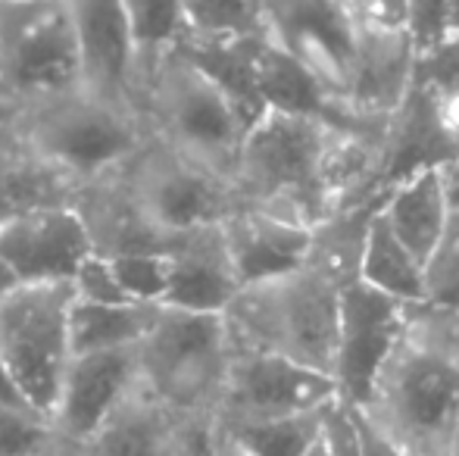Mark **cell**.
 <instances>
[{
    "instance_id": "4316f807",
    "label": "cell",
    "mask_w": 459,
    "mask_h": 456,
    "mask_svg": "<svg viewBox=\"0 0 459 456\" xmlns=\"http://www.w3.org/2000/svg\"><path fill=\"white\" fill-rule=\"evenodd\" d=\"M416 88L459 141V35H444L431 47L419 50Z\"/></svg>"
},
{
    "instance_id": "9a60e30c",
    "label": "cell",
    "mask_w": 459,
    "mask_h": 456,
    "mask_svg": "<svg viewBox=\"0 0 459 456\" xmlns=\"http://www.w3.org/2000/svg\"><path fill=\"white\" fill-rule=\"evenodd\" d=\"M91 254V235L75 207L35 210L0 222V260L22 285L73 281Z\"/></svg>"
},
{
    "instance_id": "277c9868",
    "label": "cell",
    "mask_w": 459,
    "mask_h": 456,
    "mask_svg": "<svg viewBox=\"0 0 459 456\" xmlns=\"http://www.w3.org/2000/svg\"><path fill=\"white\" fill-rule=\"evenodd\" d=\"M341 291L338 281L307 262L288 275L241 288L225 310V325L238 350L273 353L332 375Z\"/></svg>"
},
{
    "instance_id": "3957f363",
    "label": "cell",
    "mask_w": 459,
    "mask_h": 456,
    "mask_svg": "<svg viewBox=\"0 0 459 456\" xmlns=\"http://www.w3.org/2000/svg\"><path fill=\"white\" fill-rule=\"evenodd\" d=\"M0 128L73 176L82 188L132 163L153 138L141 113L107 104L85 88L0 110Z\"/></svg>"
},
{
    "instance_id": "7bdbcfd3",
    "label": "cell",
    "mask_w": 459,
    "mask_h": 456,
    "mask_svg": "<svg viewBox=\"0 0 459 456\" xmlns=\"http://www.w3.org/2000/svg\"><path fill=\"white\" fill-rule=\"evenodd\" d=\"M307 456H328V453H325V447H322V444H316Z\"/></svg>"
},
{
    "instance_id": "4dcf8cb0",
    "label": "cell",
    "mask_w": 459,
    "mask_h": 456,
    "mask_svg": "<svg viewBox=\"0 0 459 456\" xmlns=\"http://www.w3.org/2000/svg\"><path fill=\"white\" fill-rule=\"evenodd\" d=\"M429 300L431 306H444V310H459V182L454 178V210H450V222L441 235V244L431 254L429 266Z\"/></svg>"
},
{
    "instance_id": "836d02e7",
    "label": "cell",
    "mask_w": 459,
    "mask_h": 456,
    "mask_svg": "<svg viewBox=\"0 0 459 456\" xmlns=\"http://www.w3.org/2000/svg\"><path fill=\"white\" fill-rule=\"evenodd\" d=\"M319 444L328 456H359V428H357V403L332 400L322 409V432Z\"/></svg>"
},
{
    "instance_id": "d4e9b609",
    "label": "cell",
    "mask_w": 459,
    "mask_h": 456,
    "mask_svg": "<svg viewBox=\"0 0 459 456\" xmlns=\"http://www.w3.org/2000/svg\"><path fill=\"white\" fill-rule=\"evenodd\" d=\"M160 306L153 304H91L79 300L73 304V350L75 353H100L138 347L147 329L153 325Z\"/></svg>"
},
{
    "instance_id": "8fae6325",
    "label": "cell",
    "mask_w": 459,
    "mask_h": 456,
    "mask_svg": "<svg viewBox=\"0 0 459 456\" xmlns=\"http://www.w3.org/2000/svg\"><path fill=\"white\" fill-rule=\"evenodd\" d=\"M338 397V384L325 372H316L294 359L273 357V353L235 347L229 384H225L216 419L222 426H250V422L316 413Z\"/></svg>"
},
{
    "instance_id": "f35d334b",
    "label": "cell",
    "mask_w": 459,
    "mask_h": 456,
    "mask_svg": "<svg viewBox=\"0 0 459 456\" xmlns=\"http://www.w3.org/2000/svg\"><path fill=\"white\" fill-rule=\"evenodd\" d=\"M29 456H88V451H85V444H73V441H66V438L56 434L50 444H44L41 451H35Z\"/></svg>"
},
{
    "instance_id": "f546056e",
    "label": "cell",
    "mask_w": 459,
    "mask_h": 456,
    "mask_svg": "<svg viewBox=\"0 0 459 456\" xmlns=\"http://www.w3.org/2000/svg\"><path fill=\"white\" fill-rule=\"evenodd\" d=\"M119 285L134 304L160 306L169 288V250H141V254L107 256Z\"/></svg>"
},
{
    "instance_id": "9c48e42d",
    "label": "cell",
    "mask_w": 459,
    "mask_h": 456,
    "mask_svg": "<svg viewBox=\"0 0 459 456\" xmlns=\"http://www.w3.org/2000/svg\"><path fill=\"white\" fill-rule=\"evenodd\" d=\"M122 176L151 226L169 241L222 226L241 207L231 178L206 169L160 138L147 141L138 157L122 166Z\"/></svg>"
},
{
    "instance_id": "ee69618b",
    "label": "cell",
    "mask_w": 459,
    "mask_h": 456,
    "mask_svg": "<svg viewBox=\"0 0 459 456\" xmlns=\"http://www.w3.org/2000/svg\"><path fill=\"white\" fill-rule=\"evenodd\" d=\"M450 456H459V428H456V438H454V447H450Z\"/></svg>"
},
{
    "instance_id": "ffe728a7",
    "label": "cell",
    "mask_w": 459,
    "mask_h": 456,
    "mask_svg": "<svg viewBox=\"0 0 459 456\" xmlns=\"http://www.w3.org/2000/svg\"><path fill=\"white\" fill-rule=\"evenodd\" d=\"M454 210V172L425 169L385 191L381 219L429 266Z\"/></svg>"
},
{
    "instance_id": "44dd1931",
    "label": "cell",
    "mask_w": 459,
    "mask_h": 456,
    "mask_svg": "<svg viewBox=\"0 0 459 456\" xmlns=\"http://www.w3.org/2000/svg\"><path fill=\"white\" fill-rule=\"evenodd\" d=\"M82 185L0 128V222L50 207H75Z\"/></svg>"
},
{
    "instance_id": "d6986e66",
    "label": "cell",
    "mask_w": 459,
    "mask_h": 456,
    "mask_svg": "<svg viewBox=\"0 0 459 456\" xmlns=\"http://www.w3.org/2000/svg\"><path fill=\"white\" fill-rule=\"evenodd\" d=\"M75 210L85 219L97 254L119 256V254H141V250H169L172 241L163 237L151 226L144 210L132 197L122 169L85 185L75 201Z\"/></svg>"
},
{
    "instance_id": "f1b7e54d",
    "label": "cell",
    "mask_w": 459,
    "mask_h": 456,
    "mask_svg": "<svg viewBox=\"0 0 459 456\" xmlns=\"http://www.w3.org/2000/svg\"><path fill=\"white\" fill-rule=\"evenodd\" d=\"M187 38H250L266 35L263 0H187Z\"/></svg>"
},
{
    "instance_id": "8992f818",
    "label": "cell",
    "mask_w": 459,
    "mask_h": 456,
    "mask_svg": "<svg viewBox=\"0 0 459 456\" xmlns=\"http://www.w3.org/2000/svg\"><path fill=\"white\" fill-rule=\"evenodd\" d=\"M141 113L153 138L219 176L235 178L238 153L250 122L235 100L182 50H172L144 69Z\"/></svg>"
},
{
    "instance_id": "ba28073f",
    "label": "cell",
    "mask_w": 459,
    "mask_h": 456,
    "mask_svg": "<svg viewBox=\"0 0 459 456\" xmlns=\"http://www.w3.org/2000/svg\"><path fill=\"white\" fill-rule=\"evenodd\" d=\"M82 85L69 0H0V110H16Z\"/></svg>"
},
{
    "instance_id": "83f0119b",
    "label": "cell",
    "mask_w": 459,
    "mask_h": 456,
    "mask_svg": "<svg viewBox=\"0 0 459 456\" xmlns=\"http://www.w3.org/2000/svg\"><path fill=\"white\" fill-rule=\"evenodd\" d=\"M325 409V407H322ZM322 409L284 419L250 422V426H225L250 456H307L319 444Z\"/></svg>"
},
{
    "instance_id": "5b68a950",
    "label": "cell",
    "mask_w": 459,
    "mask_h": 456,
    "mask_svg": "<svg viewBox=\"0 0 459 456\" xmlns=\"http://www.w3.org/2000/svg\"><path fill=\"white\" fill-rule=\"evenodd\" d=\"M235 341L225 316L160 306L138 344L141 388L176 419H216L229 384Z\"/></svg>"
},
{
    "instance_id": "6da1fadb",
    "label": "cell",
    "mask_w": 459,
    "mask_h": 456,
    "mask_svg": "<svg viewBox=\"0 0 459 456\" xmlns=\"http://www.w3.org/2000/svg\"><path fill=\"white\" fill-rule=\"evenodd\" d=\"M363 413L406 456H450L459 428V310L419 304Z\"/></svg>"
},
{
    "instance_id": "b9f144b4",
    "label": "cell",
    "mask_w": 459,
    "mask_h": 456,
    "mask_svg": "<svg viewBox=\"0 0 459 456\" xmlns=\"http://www.w3.org/2000/svg\"><path fill=\"white\" fill-rule=\"evenodd\" d=\"M447 35H459V0H450V10H447Z\"/></svg>"
},
{
    "instance_id": "d590c367",
    "label": "cell",
    "mask_w": 459,
    "mask_h": 456,
    "mask_svg": "<svg viewBox=\"0 0 459 456\" xmlns=\"http://www.w3.org/2000/svg\"><path fill=\"white\" fill-rule=\"evenodd\" d=\"M359 31L375 35H410V4L406 0H347Z\"/></svg>"
},
{
    "instance_id": "52a82bcc",
    "label": "cell",
    "mask_w": 459,
    "mask_h": 456,
    "mask_svg": "<svg viewBox=\"0 0 459 456\" xmlns=\"http://www.w3.org/2000/svg\"><path fill=\"white\" fill-rule=\"evenodd\" d=\"M73 281H31L0 300V363L35 413L54 416L73 363Z\"/></svg>"
},
{
    "instance_id": "4fadbf2b",
    "label": "cell",
    "mask_w": 459,
    "mask_h": 456,
    "mask_svg": "<svg viewBox=\"0 0 459 456\" xmlns=\"http://www.w3.org/2000/svg\"><path fill=\"white\" fill-rule=\"evenodd\" d=\"M69 6L79 38L85 91L122 110L141 113L144 66L126 0H69Z\"/></svg>"
},
{
    "instance_id": "603a6c76",
    "label": "cell",
    "mask_w": 459,
    "mask_h": 456,
    "mask_svg": "<svg viewBox=\"0 0 459 456\" xmlns=\"http://www.w3.org/2000/svg\"><path fill=\"white\" fill-rule=\"evenodd\" d=\"M266 35L250 38H187L182 44V54L194 60L231 100L247 116L254 125L266 107L260 98V82H256V56Z\"/></svg>"
},
{
    "instance_id": "7c38bea8",
    "label": "cell",
    "mask_w": 459,
    "mask_h": 456,
    "mask_svg": "<svg viewBox=\"0 0 459 456\" xmlns=\"http://www.w3.org/2000/svg\"><path fill=\"white\" fill-rule=\"evenodd\" d=\"M412 306L375 291L366 281H353L341 291L338 347L332 378L344 400L363 407L378 372L403 341Z\"/></svg>"
},
{
    "instance_id": "484cf974",
    "label": "cell",
    "mask_w": 459,
    "mask_h": 456,
    "mask_svg": "<svg viewBox=\"0 0 459 456\" xmlns=\"http://www.w3.org/2000/svg\"><path fill=\"white\" fill-rule=\"evenodd\" d=\"M126 13L132 19V31L144 69L163 60L172 50H178L191 35L187 0H126Z\"/></svg>"
},
{
    "instance_id": "1f68e13d",
    "label": "cell",
    "mask_w": 459,
    "mask_h": 456,
    "mask_svg": "<svg viewBox=\"0 0 459 456\" xmlns=\"http://www.w3.org/2000/svg\"><path fill=\"white\" fill-rule=\"evenodd\" d=\"M54 438V422L48 416L0 400V456H29Z\"/></svg>"
},
{
    "instance_id": "60d3db41",
    "label": "cell",
    "mask_w": 459,
    "mask_h": 456,
    "mask_svg": "<svg viewBox=\"0 0 459 456\" xmlns=\"http://www.w3.org/2000/svg\"><path fill=\"white\" fill-rule=\"evenodd\" d=\"M19 285H22V281H19L16 275L10 272V266H6V262L0 260V300H4V297H6V294H10V291H16Z\"/></svg>"
},
{
    "instance_id": "5bb4252c",
    "label": "cell",
    "mask_w": 459,
    "mask_h": 456,
    "mask_svg": "<svg viewBox=\"0 0 459 456\" xmlns=\"http://www.w3.org/2000/svg\"><path fill=\"white\" fill-rule=\"evenodd\" d=\"M138 384V347L75 353L50 416L54 432L73 444H88Z\"/></svg>"
},
{
    "instance_id": "7402d4cb",
    "label": "cell",
    "mask_w": 459,
    "mask_h": 456,
    "mask_svg": "<svg viewBox=\"0 0 459 456\" xmlns=\"http://www.w3.org/2000/svg\"><path fill=\"white\" fill-rule=\"evenodd\" d=\"M85 451L88 456H182V419L138 384Z\"/></svg>"
},
{
    "instance_id": "30bf717a",
    "label": "cell",
    "mask_w": 459,
    "mask_h": 456,
    "mask_svg": "<svg viewBox=\"0 0 459 456\" xmlns=\"http://www.w3.org/2000/svg\"><path fill=\"white\" fill-rule=\"evenodd\" d=\"M266 35L307 66L341 104L351 94L359 25L347 0H263ZM359 119V116H357Z\"/></svg>"
},
{
    "instance_id": "7a4b0ae2",
    "label": "cell",
    "mask_w": 459,
    "mask_h": 456,
    "mask_svg": "<svg viewBox=\"0 0 459 456\" xmlns=\"http://www.w3.org/2000/svg\"><path fill=\"white\" fill-rule=\"evenodd\" d=\"M338 128L309 116L263 113L244 138L231 178L244 207L266 210L303 228L332 219L328 157Z\"/></svg>"
},
{
    "instance_id": "cb8c5ba5",
    "label": "cell",
    "mask_w": 459,
    "mask_h": 456,
    "mask_svg": "<svg viewBox=\"0 0 459 456\" xmlns=\"http://www.w3.org/2000/svg\"><path fill=\"white\" fill-rule=\"evenodd\" d=\"M359 281L406 306H419L429 300L425 262L387 228V222L381 219V210L368 228L363 262H359Z\"/></svg>"
},
{
    "instance_id": "d6a6232c",
    "label": "cell",
    "mask_w": 459,
    "mask_h": 456,
    "mask_svg": "<svg viewBox=\"0 0 459 456\" xmlns=\"http://www.w3.org/2000/svg\"><path fill=\"white\" fill-rule=\"evenodd\" d=\"M73 291L79 300H91V304H134L126 294V288L119 285V279H116L113 262L103 254H97V250L73 275Z\"/></svg>"
},
{
    "instance_id": "2e32d148",
    "label": "cell",
    "mask_w": 459,
    "mask_h": 456,
    "mask_svg": "<svg viewBox=\"0 0 459 456\" xmlns=\"http://www.w3.org/2000/svg\"><path fill=\"white\" fill-rule=\"evenodd\" d=\"M238 294H241V279L231 262L222 226L191 231L172 241L169 288L160 306L225 316Z\"/></svg>"
},
{
    "instance_id": "8d00e7d4",
    "label": "cell",
    "mask_w": 459,
    "mask_h": 456,
    "mask_svg": "<svg viewBox=\"0 0 459 456\" xmlns=\"http://www.w3.org/2000/svg\"><path fill=\"white\" fill-rule=\"evenodd\" d=\"M410 4V38L419 50L431 47L447 35L450 0H406Z\"/></svg>"
},
{
    "instance_id": "ac0fdd59",
    "label": "cell",
    "mask_w": 459,
    "mask_h": 456,
    "mask_svg": "<svg viewBox=\"0 0 459 456\" xmlns=\"http://www.w3.org/2000/svg\"><path fill=\"white\" fill-rule=\"evenodd\" d=\"M419 47L410 35H375L359 31V54L353 69L347 107L372 125H385L416 82Z\"/></svg>"
},
{
    "instance_id": "74e56055",
    "label": "cell",
    "mask_w": 459,
    "mask_h": 456,
    "mask_svg": "<svg viewBox=\"0 0 459 456\" xmlns=\"http://www.w3.org/2000/svg\"><path fill=\"white\" fill-rule=\"evenodd\" d=\"M357 428H359V456H406L359 407H357Z\"/></svg>"
},
{
    "instance_id": "e0dca14e",
    "label": "cell",
    "mask_w": 459,
    "mask_h": 456,
    "mask_svg": "<svg viewBox=\"0 0 459 456\" xmlns=\"http://www.w3.org/2000/svg\"><path fill=\"white\" fill-rule=\"evenodd\" d=\"M222 235L241 288L260 285V281L307 266L309 244H313V228H303L297 222H288L266 210L244 207V203L222 222Z\"/></svg>"
},
{
    "instance_id": "ab89813d",
    "label": "cell",
    "mask_w": 459,
    "mask_h": 456,
    "mask_svg": "<svg viewBox=\"0 0 459 456\" xmlns=\"http://www.w3.org/2000/svg\"><path fill=\"white\" fill-rule=\"evenodd\" d=\"M0 400H4V403H16V407H29V403L22 400V394L16 391V384H13L10 372L4 369V363H0Z\"/></svg>"
},
{
    "instance_id": "e575fe53",
    "label": "cell",
    "mask_w": 459,
    "mask_h": 456,
    "mask_svg": "<svg viewBox=\"0 0 459 456\" xmlns=\"http://www.w3.org/2000/svg\"><path fill=\"white\" fill-rule=\"evenodd\" d=\"M182 456H250L219 419L182 422Z\"/></svg>"
}]
</instances>
